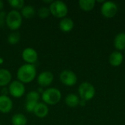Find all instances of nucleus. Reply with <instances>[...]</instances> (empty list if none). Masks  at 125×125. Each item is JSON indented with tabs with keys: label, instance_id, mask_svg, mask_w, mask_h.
<instances>
[{
	"label": "nucleus",
	"instance_id": "f257e3e1",
	"mask_svg": "<svg viewBox=\"0 0 125 125\" xmlns=\"http://www.w3.org/2000/svg\"><path fill=\"white\" fill-rule=\"evenodd\" d=\"M37 71L34 65L25 64L19 67L17 72V78L19 81L23 83L31 82L36 76Z\"/></svg>",
	"mask_w": 125,
	"mask_h": 125
},
{
	"label": "nucleus",
	"instance_id": "f03ea898",
	"mask_svg": "<svg viewBox=\"0 0 125 125\" xmlns=\"http://www.w3.org/2000/svg\"><path fill=\"white\" fill-rule=\"evenodd\" d=\"M62 98L60 91L56 88H49L42 93V100L46 105H56Z\"/></svg>",
	"mask_w": 125,
	"mask_h": 125
},
{
	"label": "nucleus",
	"instance_id": "7ed1b4c3",
	"mask_svg": "<svg viewBox=\"0 0 125 125\" xmlns=\"http://www.w3.org/2000/svg\"><path fill=\"white\" fill-rule=\"evenodd\" d=\"M6 24L12 31L19 29L22 24V15L21 12L15 10L10 11L6 16Z\"/></svg>",
	"mask_w": 125,
	"mask_h": 125
},
{
	"label": "nucleus",
	"instance_id": "20e7f679",
	"mask_svg": "<svg viewBox=\"0 0 125 125\" xmlns=\"http://www.w3.org/2000/svg\"><path fill=\"white\" fill-rule=\"evenodd\" d=\"M50 12L56 18H64L68 12L66 4L62 1H53L49 7Z\"/></svg>",
	"mask_w": 125,
	"mask_h": 125
},
{
	"label": "nucleus",
	"instance_id": "39448f33",
	"mask_svg": "<svg viewBox=\"0 0 125 125\" xmlns=\"http://www.w3.org/2000/svg\"><path fill=\"white\" fill-rule=\"evenodd\" d=\"M78 92L81 100L87 101L92 100L94 97L95 89L91 83L84 82L80 85L78 88Z\"/></svg>",
	"mask_w": 125,
	"mask_h": 125
},
{
	"label": "nucleus",
	"instance_id": "423d86ee",
	"mask_svg": "<svg viewBox=\"0 0 125 125\" xmlns=\"http://www.w3.org/2000/svg\"><path fill=\"white\" fill-rule=\"evenodd\" d=\"M9 93L14 97H21L25 93V86L23 83L19 81H14L10 83L9 88Z\"/></svg>",
	"mask_w": 125,
	"mask_h": 125
},
{
	"label": "nucleus",
	"instance_id": "0eeeda50",
	"mask_svg": "<svg viewBox=\"0 0 125 125\" xmlns=\"http://www.w3.org/2000/svg\"><path fill=\"white\" fill-rule=\"evenodd\" d=\"M60 81L62 83L66 86H73L77 82V76L71 70H63L59 75Z\"/></svg>",
	"mask_w": 125,
	"mask_h": 125
},
{
	"label": "nucleus",
	"instance_id": "6e6552de",
	"mask_svg": "<svg viewBox=\"0 0 125 125\" xmlns=\"http://www.w3.org/2000/svg\"><path fill=\"white\" fill-rule=\"evenodd\" d=\"M118 11V7L116 4L112 1L105 2L101 7L102 14L106 18L114 17Z\"/></svg>",
	"mask_w": 125,
	"mask_h": 125
},
{
	"label": "nucleus",
	"instance_id": "1a4fd4ad",
	"mask_svg": "<svg viewBox=\"0 0 125 125\" xmlns=\"http://www.w3.org/2000/svg\"><path fill=\"white\" fill-rule=\"evenodd\" d=\"M22 58L27 64H32L37 62L38 59V55L34 49L31 48H27L23 51Z\"/></svg>",
	"mask_w": 125,
	"mask_h": 125
},
{
	"label": "nucleus",
	"instance_id": "9d476101",
	"mask_svg": "<svg viewBox=\"0 0 125 125\" xmlns=\"http://www.w3.org/2000/svg\"><path fill=\"white\" fill-rule=\"evenodd\" d=\"M53 81V74L50 71H44L37 77V83L42 87L48 86Z\"/></svg>",
	"mask_w": 125,
	"mask_h": 125
},
{
	"label": "nucleus",
	"instance_id": "9b49d317",
	"mask_svg": "<svg viewBox=\"0 0 125 125\" xmlns=\"http://www.w3.org/2000/svg\"><path fill=\"white\" fill-rule=\"evenodd\" d=\"M12 108V101L7 95H0V112L7 114Z\"/></svg>",
	"mask_w": 125,
	"mask_h": 125
},
{
	"label": "nucleus",
	"instance_id": "f8f14e48",
	"mask_svg": "<svg viewBox=\"0 0 125 125\" xmlns=\"http://www.w3.org/2000/svg\"><path fill=\"white\" fill-rule=\"evenodd\" d=\"M48 107L44 103H38L33 111L38 118H45L48 114Z\"/></svg>",
	"mask_w": 125,
	"mask_h": 125
},
{
	"label": "nucleus",
	"instance_id": "ddd939ff",
	"mask_svg": "<svg viewBox=\"0 0 125 125\" xmlns=\"http://www.w3.org/2000/svg\"><path fill=\"white\" fill-rule=\"evenodd\" d=\"M12 74L7 69H0V86H5L11 82Z\"/></svg>",
	"mask_w": 125,
	"mask_h": 125
},
{
	"label": "nucleus",
	"instance_id": "4468645a",
	"mask_svg": "<svg viewBox=\"0 0 125 125\" xmlns=\"http://www.w3.org/2000/svg\"><path fill=\"white\" fill-rule=\"evenodd\" d=\"M74 27V23L69 18H64L59 22V29L64 32L70 31Z\"/></svg>",
	"mask_w": 125,
	"mask_h": 125
},
{
	"label": "nucleus",
	"instance_id": "2eb2a0df",
	"mask_svg": "<svg viewBox=\"0 0 125 125\" xmlns=\"http://www.w3.org/2000/svg\"><path fill=\"white\" fill-rule=\"evenodd\" d=\"M109 62L112 66L118 67L123 62V55L120 52H118V51L113 52L110 56Z\"/></svg>",
	"mask_w": 125,
	"mask_h": 125
},
{
	"label": "nucleus",
	"instance_id": "dca6fc26",
	"mask_svg": "<svg viewBox=\"0 0 125 125\" xmlns=\"http://www.w3.org/2000/svg\"><path fill=\"white\" fill-rule=\"evenodd\" d=\"M21 14L25 18H32L35 15V10L31 5H26L21 9Z\"/></svg>",
	"mask_w": 125,
	"mask_h": 125
},
{
	"label": "nucleus",
	"instance_id": "f3484780",
	"mask_svg": "<svg viewBox=\"0 0 125 125\" xmlns=\"http://www.w3.org/2000/svg\"><path fill=\"white\" fill-rule=\"evenodd\" d=\"M114 45L119 50L125 49V33H119L114 39Z\"/></svg>",
	"mask_w": 125,
	"mask_h": 125
},
{
	"label": "nucleus",
	"instance_id": "a211bd4d",
	"mask_svg": "<svg viewBox=\"0 0 125 125\" xmlns=\"http://www.w3.org/2000/svg\"><path fill=\"white\" fill-rule=\"evenodd\" d=\"M12 125H26L27 124L26 117L22 114H16L11 119Z\"/></svg>",
	"mask_w": 125,
	"mask_h": 125
},
{
	"label": "nucleus",
	"instance_id": "6ab92c4d",
	"mask_svg": "<svg viewBox=\"0 0 125 125\" xmlns=\"http://www.w3.org/2000/svg\"><path fill=\"white\" fill-rule=\"evenodd\" d=\"M79 102L80 100H79L78 97L74 94H70L65 98V103L67 104V105L71 108H75L78 106L79 104Z\"/></svg>",
	"mask_w": 125,
	"mask_h": 125
},
{
	"label": "nucleus",
	"instance_id": "aec40b11",
	"mask_svg": "<svg viewBox=\"0 0 125 125\" xmlns=\"http://www.w3.org/2000/svg\"><path fill=\"white\" fill-rule=\"evenodd\" d=\"M95 4V1L94 0H81L79 1L80 7L85 11L92 10Z\"/></svg>",
	"mask_w": 125,
	"mask_h": 125
},
{
	"label": "nucleus",
	"instance_id": "412c9836",
	"mask_svg": "<svg viewBox=\"0 0 125 125\" xmlns=\"http://www.w3.org/2000/svg\"><path fill=\"white\" fill-rule=\"evenodd\" d=\"M21 39L20 33L18 31H13L10 33L7 37V41L10 45H15L17 44Z\"/></svg>",
	"mask_w": 125,
	"mask_h": 125
},
{
	"label": "nucleus",
	"instance_id": "4be33fe9",
	"mask_svg": "<svg viewBox=\"0 0 125 125\" xmlns=\"http://www.w3.org/2000/svg\"><path fill=\"white\" fill-rule=\"evenodd\" d=\"M40 95L37 92L31 91L29 92L26 95V101H31V102H35L38 103V100H40Z\"/></svg>",
	"mask_w": 125,
	"mask_h": 125
},
{
	"label": "nucleus",
	"instance_id": "5701e85b",
	"mask_svg": "<svg viewBox=\"0 0 125 125\" xmlns=\"http://www.w3.org/2000/svg\"><path fill=\"white\" fill-rule=\"evenodd\" d=\"M8 3L10 5L17 10L22 9L24 7V1L23 0H9Z\"/></svg>",
	"mask_w": 125,
	"mask_h": 125
},
{
	"label": "nucleus",
	"instance_id": "b1692460",
	"mask_svg": "<svg viewBox=\"0 0 125 125\" xmlns=\"http://www.w3.org/2000/svg\"><path fill=\"white\" fill-rule=\"evenodd\" d=\"M37 13H38V16L40 18L45 19V18H48L49 16V15H50L51 12H50L49 8H48L46 7H41V8L39 9Z\"/></svg>",
	"mask_w": 125,
	"mask_h": 125
},
{
	"label": "nucleus",
	"instance_id": "393cba45",
	"mask_svg": "<svg viewBox=\"0 0 125 125\" xmlns=\"http://www.w3.org/2000/svg\"><path fill=\"white\" fill-rule=\"evenodd\" d=\"M38 103L35 102H31V101H26V110L29 113H32Z\"/></svg>",
	"mask_w": 125,
	"mask_h": 125
},
{
	"label": "nucleus",
	"instance_id": "a878e982",
	"mask_svg": "<svg viewBox=\"0 0 125 125\" xmlns=\"http://www.w3.org/2000/svg\"><path fill=\"white\" fill-rule=\"evenodd\" d=\"M6 14L4 12H0V25H2L4 22H6Z\"/></svg>",
	"mask_w": 125,
	"mask_h": 125
},
{
	"label": "nucleus",
	"instance_id": "bb28decb",
	"mask_svg": "<svg viewBox=\"0 0 125 125\" xmlns=\"http://www.w3.org/2000/svg\"><path fill=\"white\" fill-rule=\"evenodd\" d=\"M79 104L81 105V106H84L86 105V101L83 100H81L80 102H79Z\"/></svg>",
	"mask_w": 125,
	"mask_h": 125
},
{
	"label": "nucleus",
	"instance_id": "cd10ccee",
	"mask_svg": "<svg viewBox=\"0 0 125 125\" xmlns=\"http://www.w3.org/2000/svg\"><path fill=\"white\" fill-rule=\"evenodd\" d=\"M3 7H4V2H3L1 0H0V10H1Z\"/></svg>",
	"mask_w": 125,
	"mask_h": 125
},
{
	"label": "nucleus",
	"instance_id": "c85d7f7f",
	"mask_svg": "<svg viewBox=\"0 0 125 125\" xmlns=\"http://www.w3.org/2000/svg\"><path fill=\"white\" fill-rule=\"evenodd\" d=\"M3 62H4L3 59H2V58H0V64H2V63H3Z\"/></svg>",
	"mask_w": 125,
	"mask_h": 125
}]
</instances>
